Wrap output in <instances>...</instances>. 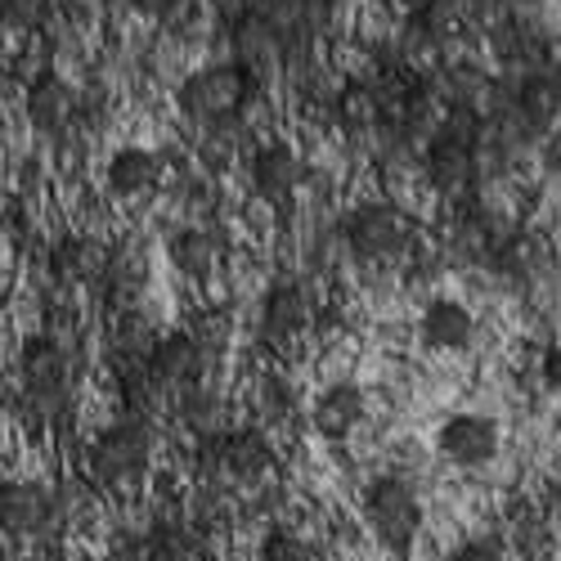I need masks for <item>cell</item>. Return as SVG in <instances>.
<instances>
[{"instance_id": "obj_1", "label": "cell", "mask_w": 561, "mask_h": 561, "mask_svg": "<svg viewBox=\"0 0 561 561\" xmlns=\"http://www.w3.org/2000/svg\"><path fill=\"white\" fill-rule=\"evenodd\" d=\"M256 100V72L243 59H225V64H207L198 72H190L175 90V108L184 113V122H194L203 130H233L243 122V113Z\"/></svg>"}, {"instance_id": "obj_2", "label": "cell", "mask_w": 561, "mask_h": 561, "mask_svg": "<svg viewBox=\"0 0 561 561\" xmlns=\"http://www.w3.org/2000/svg\"><path fill=\"white\" fill-rule=\"evenodd\" d=\"M158 449V423L145 413H122L85 449V477L104 490H126L149 472Z\"/></svg>"}, {"instance_id": "obj_3", "label": "cell", "mask_w": 561, "mask_h": 561, "mask_svg": "<svg viewBox=\"0 0 561 561\" xmlns=\"http://www.w3.org/2000/svg\"><path fill=\"white\" fill-rule=\"evenodd\" d=\"M19 400L36 423H55L72 400V359L50 333H36L19 346Z\"/></svg>"}, {"instance_id": "obj_4", "label": "cell", "mask_w": 561, "mask_h": 561, "mask_svg": "<svg viewBox=\"0 0 561 561\" xmlns=\"http://www.w3.org/2000/svg\"><path fill=\"white\" fill-rule=\"evenodd\" d=\"M342 239H346V252L359 265H391V261H400V256L413 252L417 233H413V220L396 203L368 198V203H359V207L346 211Z\"/></svg>"}, {"instance_id": "obj_5", "label": "cell", "mask_w": 561, "mask_h": 561, "mask_svg": "<svg viewBox=\"0 0 561 561\" xmlns=\"http://www.w3.org/2000/svg\"><path fill=\"white\" fill-rule=\"evenodd\" d=\"M364 526L387 552L404 557L413 548L417 530H423V499L400 477H378L364 490Z\"/></svg>"}, {"instance_id": "obj_6", "label": "cell", "mask_w": 561, "mask_h": 561, "mask_svg": "<svg viewBox=\"0 0 561 561\" xmlns=\"http://www.w3.org/2000/svg\"><path fill=\"white\" fill-rule=\"evenodd\" d=\"M64 517V503L50 485L41 481H5L0 485V526L10 539H36L50 535Z\"/></svg>"}, {"instance_id": "obj_7", "label": "cell", "mask_w": 561, "mask_h": 561, "mask_svg": "<svg viewBox=\"0 0 561 561\" xmlns=\"http://www.w3.org/2000/svg\"><path fill=\"white\" fill-rule=\"evenodd\" d=\"M149 368H153V378L162 382V391L175 400L190 387H203L207 368H211V351L198 342L194 329H175V333L158 337V346L149 355Z\"/></svg>"}, {"instance_id": "obj_8", "label": "cell", "mask_w": 561, "mask_h": 561, "mask_svg": "<svg viewBox=\"0 0 561 561\" xmlns=\"http://www.w3.org/2000/svg\"><path fill=\"white\" fill-rule=\"evenodd\" d=\"M23 113H27V126L45 139H59L72 130V122L81 117V95L72 90V81H64L55 68H45L27 81L23 90Z\"/></svg>"}, {"instance_id": "obj_9", "label": "cell", "mask_w": 561, "mask_h": 561, "mask_svg": "<svg viewBox=\"0 0 561 561\" xmlns=\"http://www.w3.org/2000/svg\"><path fill=\"white\" fill-rule=\"evenodd\" d=\"M314 319H319V310H314V297H310V288L301 284V278L284 274V278H274V284L265 288V297H261V333L270 342L306 337L314 329Z\"/></svg>"}, {"instance_id": "obj_10", "label": "cell", "mask_w": 561, "mask_h": 561, "mask_svg": "<svg viewBox=\"0 0 561 561\" xmlns=\"http://www.w3.org/2000/svg\"><path fill=\"white\" fill-rule=\"evenodd\" d=\"M248 180H252V194L261 203L284 207L301 190V153L288 145V139H265L248 162Z\"/></svg>"}, {"instance_id": "obj_11", "label": "cell", "mask_w": 561, "mask_h": 561, "mask_svg": "<svg viewBox=\"0 0 561 561\" xmlns=\"http://www.w3.org/2000/svg\"><path fill=\"white\" fill-rule=\"evenodd\" d=\"M436 449L454 462V467H485L499 454V427L485 413H449L440 432H436Z\"/></svg>"}, {"instance_id": "obj_12", "label": "cell", "mask_w": 561, "mask_h": 561, "mask_svg": "<svg viewBox=\"0 0 561 561\" xmlns=\"http://www.w3.org/2000/svg\"><path fill=\"white\" fill-rule=\"evenodd\" d=\"M167 175V162L158 149H145V145H122L108 167H104V190L117 198V203H135V198H145L153 194L158 184Z\"/></svg>"}, {"instance_id": "obj_13", "label": "cell", "mask_w": 561, "mask_h": 561, "mask_svg": "<svg viewBox=\"0 0 561 561\" xmlns=\"http://www.w3.org/2000/svg\"><path fill=\"white\" fill-rule=\"evenodd\" d=\"M274 467V440L261 423L220 432V472L229 481H261Z\"/></svg>"}, {"instance_id": "obj_14", "label": "cell", "mask_w": 561, "mask_h": 561, "mask_svg": "<svg viewBox=\"0 0 561 561\" xmlns=\"http://www.w3.org/2000/svg\"><path fill=\"white\" fill-rule=\"evenodd\" d=\"M145 284H149V256L135 243H117L113 252L100 256V288L113 310H135Z\"/></svg>"}, {"instance_id": "obj_15", "label": "cell", "mask_w": 561, "mask_h": 561, "mask_svg": "<svg viewBox=\"0 0 561 561\" xmlns=\"http://www.w3.org/2000/svg\"><path fill=\"white\" fill-rule=\"evenodd\" d=\"M368 417V400L355 382H333L329 391H319V400L310 404V427L323 440H346L359 423Z\"/></svg>"}, {"instance_id": "obj_16", "label": "cell", "mask_w": 561, "mask_h": 561, "mask_svg": "<svg viewBox=\"0 0 561 561\" xmlns=\"http://www.w3.org/2000/svg\"><path fill=\"white\" fill-rule=\"evenodd\" d=\"M417 333L432 351H467L477 337V319L462 301L454 297H436L423 306V319H417Z\"/></svg>"}, {"instance_id": "obj_17", "label": "cell", "mask_w": 561, "mask_h": 561, "mask_svg": "<svg viewBox=\"0 0 561 561\" xmlns=\"http://www.w3.org/2000/svg\"><path fill=\"white\" fill-rule=\"evenodd\" d=\"M167 256H171V265H175L184 278L203 284V278L216 274L225 248H220V239H216V229H207V225H190V229H180L175 239H171Z\"/></svg>"}, {"instance_id": "obj_18", "label": "cell", "mask_w": 561, "mask_h": 561, "mask_svg": "<svg viewBox=\"0 0 561 561\" xmlns=\"http://www.w3.org/2000/svg\"><path fill=\"white\" fill-rule=\"evenodd\" d=\"M162 333H153V323L135 310H117V319L108 323V359L117 364H135V359H149Z\"/></svg>"}, {"instance_id": "obj_19", "label": "cell", "mask_w": 561, "mask_h": 561, "mask_svg": "<svg viewBox=\"0 0 561 561\" xmlns=\"http://www.w3.org/2000/svg\"><path fill=\"white\" fill-rule=\"evenodd\" d=\"M90 270L100 274V261H95V248H90L81 233H64V239L50 248V274H55V284H85Z\"/></svg>"}, {"instance_id": "obj_20", "label": "cell", "mask_w": 561, "mask_h": 561, "mask_svg": "<svg viewBox=\"0 0 561 561\" xmlns=\"http://www.w3.org/2000/svg\"><path fill=\"white\" fill-rule=\"evenodd\" d=\"M175 417L184 427H190L194 436H216V432H225L220 427V400H216V391H207V387H190L184 396H175Z\"/></svg>"}, {"instance_id": "obj_21", "label": "cell", "mask_w": 561, "mask_h": 561, "mask_svg": "<svg viewBox=\"0 0 561 561\" xmlns=\"http://www.w3.org/2000/svg\"><path fill=\"white\" fill-rule=\"evenodd\" d=\"M0 19H5V32L14 36L50 32V23L59 19V0H0Z\"/></svg>"}, {"instance_id": "obj_22", "label": "cell", "mask_w": 561, "mask_h": 561, "mask_svg": "<svg viewBox=\"0 0 561 561\" xmlns=\"http://www.w3.org/2000/svg\"><path fill=\"white\" fill-rule=\"evenodd\" d=\"M256 413H261V423H270V427L288 423V417L297 413L293 382H288V378H265V382L256 387Z\"/></svg>"}, {"instance_id": "obj_23", "label": "cell", "mask_w": 561, "mask_h": 561, "mask_svg": "<svg viewBox=\"0 0 561 561\" xmlns=\"http://www.w3.org/2000/svg\"><path fill=\"white\" fill-rule=\"evenodd\" d=\"M261 561H323V557L306 535H297L288 526H274L261 543Z\"/></svg>"}, {"instance_id": "obj_24", "label": "cell", "mask_w": 561, "mask_h": 561, "mask_svg": "<svg viewBox=\"0 0 561 561\" xmlns=\"http://www.w3.org/2000/svg\"><path fill=\"white\" fill-rule=\"evenodd\" d=\"M449 561H507V543L494 535H481V539H467Z\"/></svg>"}, {"instance_id": "obj_25", "label": "cell", "mask_w": 561, "mask_h": 561, "mask_svg": "<svg viewBox=\"0 0 561 561\" xmlns=\"http://www.w3.org/2000/svg\"><path fill=\"white\" fill-rule=\"evenodd\" d=\"M517 548L530 557V561H543L548 557V526H539V522H522L517 526Z\"/></svg>"}, {"instance_id": "obj_26", "label": "cell", "mask_w": 561, "mask_h": 561, "mask_svg": "<svg viewBox=\"0 0 561 561\" xmlns=\"http://www.w3.org/2000/svg\"><path fill=\"white\" fill-rule=\"evenodd\" d=\"M130 5L145 14V19H158V23H171L190 10V0H130Z\"/></svg>"}, {"instance_id": "obj_27", "label": "cell", "mask_w": 561, "mask_h": 561, "mask_svg": "<svg viewBox=\"0 0 561 561\" xmlns=\"http://www.w3.org/2000/svg\"><path fill=\"white\" fill-rule=\"evenodd\" d=\"M539 378H543L548 391L561 396V346H548V351H543V359H539Z\"/></svg>"}]
</instances>
